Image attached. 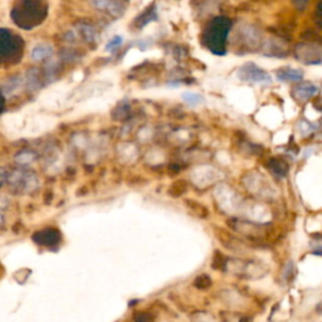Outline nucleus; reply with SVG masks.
I'll use <instances>...</instances> for the list:
<instances>
[{"mask_svg": "<svg viewBox=\"0 0 322 322\" xmlns=\"http://www.w3.org/2000/svg\"><path fill=\"white\" fill-rule=\"evenodd\" d=\"M134 322H154V316L150 312H136L134 315Z\"/></svg>", "mask_w": 322, "mask_h": 322, "instance_id": "17", "label": "nucleus"}, {"mask_svg": "<svg viewBox=\"0 0 322 322\" xmlns=\"http://www.w3.org/2000/svg\"><path fill=\"white\" fill-rule=\"evenodd\" d=\"M231 26L232 21L225 16H218L214 20L210 21L204 31V37H203L205 45L212 52L223 54L225 52V43H227V37H228Z\"/></svg>", "mask_w": 322, "mask_h": 322, "instance_id": "1", "label": "nucleus"}, {"mask_svg": "<svg viewBox=\"0 0 322 322\" xmlns=\"http://www.w3.org/2000/svg\"><path fill=\"white\" fill-rule=\"evenodd\" d=\"M316 312H317V314L321 315V316H322V301L320 302V304L317 305V306H316Z\"/></svg>", "mask_w": 322, "mask_h": 322, "instance_id": "21", "label": "nucleus"}, {"mask_svg": "<svg viewBox=\"0 0 322 322\" xmlns=\"http://www.w3.org/2000/svg\"><path fill=\"white\" fill-rule=\"evenodd\" d=\"M152 18H156V11L154 9H147V11H145L142 15H140V18L137 19V23H139V26H144L145 24L149 23ZM152 21V20H151Z\"/></svg>", "mask_w": 322, "mask_h": 322, "instance_id": "15", "label": "nucleus"}, {"mask_svg": "<svg viewBox=\"0 0 322 322\" xmlns=\"http://www.w3.org/2000/svg\"><path fill=\"white\" fill-rule=\"evenodd\" d=\"M186 205H188L189 208H190V210L193 213H197L198 215H199V217H202V218H204V217H207V209H205L204 207H203V205H200V204H198V203H195V202H193V200H188V202H186Z\"/></svg>", "mask_w": 322, "mask_h": 322, "instance_id": "14", "label": "nucleus"}, {"mask_svg": "<svg viewBox=\"0 0 322 322\" xmlns=\"http://www.w3.org/2000/svg\"><path fill=\"white\" fill-rule=\"evenodd\" d=\"M197 322H214L213 321V319L212 317H202V314H200V317H198V320H197Z\"/></svg>", "mask_w": 322, "mask_h": 322, "instance_id": "20", "label": "nucleus"}, {"mask_svg": "<svg viewBox=\"0 0 322 322\" xmlns=\"http://www.w3.org/2000/svg\"><path fill=\"white\" fill-rule=\"evenodd\" d=\"M239 78L246 82L253 83H271L272 78L270 74L253 63H247L239 69Z\"/></svg>", "mask_w": 322, "mask_h": 322, "instance_id": "5", "label": "nucleus"}, {"mask_svg": "<svg viewBox=\"0 0 322 322\" xmlns=\"http://www.w3.org/2000/svg\"><path fill=\"white\" fill-rule=\"evenodd\" d=\"M212 278L208 275H200L194 280V286L198 290H207L212 286Z\"/></svg>", "mask_w": 322, "mask_h": 322, "instance_id": "11", "label": "nucleus"}, {"mask_svg": "<svg viewBox=\"0 0 322 322\" xmlns=\"http://www.w3.org/2000/svg\"><path fill=\"white\" fill-rule=\"evenodd\" d=\"M11 16L19 26L30 29L44 18L45 6L38 1H23L13 9Z\"/></svg>", "mask_w": 322, "mask_h": 322, "instance_id": "2", "label": "nucleus"}, {"mask_svg": "<svg viewBox=\"0 0 322 322\" xmlns=\"http://www.w3.org/2000/svg\"><path fill=\"white\" fill-rule=\"evenodd\" d=\"M44 47L45 45H39L38 48H35L34 52H33V57H34L35 59H43V58H45L47 55H49L50 52H44Z\"/></svg>", "mask_w": 322, "mask_h": 322, "instance_id": "18", "label": "nucleus"}, {"mask_svg": "<svg viewBox=\"0 0 322 322\" xmlns=\"http://www.w3.org/2000/svg\"><path fill=\"white\" fill-rule=\"evenodd\" d=\"M270 168L278 176H286L288 173V164L283 160L272 159L270 161Z\"/></svg>", "mask_w": 322, "mask_h": 322, "instance_id": "10", "label": "nucleus"}, {"mask_svg": "<svg viewBox=\"0 0 322 322\" xmlns=\"http://www.w3.org/2000/svg\"><path fill=\"white\" fill-rule=\"evenodd\" d=\"M276 76L282 82H299L304 78V72L301 69L291 68V67H285L276 72Z\"/></svg>", "mask_w": 322, "mask_h": 322, "instance_id": "8", "label": "nucleus"}, {"mask_svg": "<svg viewBox=\"0 0 322 322\" xmlns=\"http://www.w3.org/2000/svg\"><path fill=\"white\" fill-rule=\"evenodd\" d=\"M238 322H251V317L246 316V317H242L241 320H239Z\"/></svg>", "mask_w": 322, "mask_h": 322, "instance_id": "22", "label": "nucleus"}, {"mask_svg": "<svg viewBox=\"0 0 322 322\" xmlns=\"http://www.w3.org/2000/svg\"><path fill=\"white\" fill-rule=\"evenodd\" d=\"M266 52L272 57H286L288 54L287 48L281 43H277V40L275 39H271L266 43Z\"/></svg>", "mask_w": 322, "mask_h": 322, "instance_id": "9", "label": "nucleus"}, {"mask_svg": "<svg viewBox=\"0 0 322 322\" xmlns=\"http://www.w3.org/2000/svg\"><path fill=\"white\" fill-rule=\"evenodd\" d=\"M319 89L311 82H300L295 86L294 88V96L296 100H299L300 102H307L309 100H311L314 96H316Z\"/></svg>", "mask_w": 322, "mask_h": 322, "instance_id": "6", "label": "nucleus"}, {"mask_svg": "<svg viewBox=\"0 0 322 322\" xmlns=\"http://www.w3.org/2000/svg\"><path fill=\"white\" fill-rule=\"evenodd\" d=\"M183 100L190 106H197L203 102L202 96L198 93H194V92H185V93L183 94Z\"/></svg>", "mask_w": 322, "mask_h": 322, "instance_id": "12", "label": "nucleus"}, {"mask_svg": "<svg viewBox=\"0 0 322 322\" xmlns=\"http://www.w3.org/2000/svg\"><path fill=\"white\" fill-rule=\"evenodd\" d=\"M317 25H319L320 28L322 29V20H319V21H317Z\"/></svg>", "mask_w": 322, "mask_h": 322, "instance_id": "24", "label": "nucleus"}, {"mask_svg": "<svg viewBox=\"0 0 322 322\" xmlns=\"http://www.w3.org/2000/svg\"><path fill=\"white\" fill-rule=\"evenodd\" d=\"M33 241L37 244L45 247H52L59 243L60 236L58 231L55 229H44V231H39L33 236Z\"/></svg>", "mask_w": 322, "mask_h": 322, "instance_id": "7", "label": "nucleus"}, {"mask_svg": "<svg viewBox=\"0 0 322 322\" xmlns=\"http://www.w3.org/2000/svg\"><path fill=\"white\" fill-rule=\"evenodd\" d=\"M185 190H186L185 181L180 180V181H176L175 184H173V185L170 186L169 193H170V195H173V197H180L181 194L185 193Z\"/></svg>", "mask_w": 322, "mask_h": 322, "instance_id": "13", "label": "nucleus"}, {"mask_svg": "<svg viewBox=\"0 0 322 322\" xmlns=\"http://www.w3.org/2000/svg\"><path fill=\"white\" fill-rule=\"evenodd\" d=\"M317 9H319L320 13H322V1H321V3H319V5H317Z\"/></svg>", "mask_w": 322, "mask_h": 322, "instance_id": "23", "label": "nucleus"}, {"mask_svg": "<svg viewBox=\"0 0 322 322\" xmlns=\"http://www.w3.org/2000/svg\"><path fill=\"white\" fill-rule=\"evenodd\" d=\"M21 54V39L9 33L6 29H1V58L3 60L19 57Z\"/></svg>", "mask_w": 322, "mask_h": 322, "instance_id": "4", "label": "nucleus"}, {"mask_svg": "<svg viewBox=\"0 0 322 322\" xmlns=\"http://www.w3.org/2000/svg\"><path fill=\"white\" fill-rule=\"evenodd\" d=\"M297 60L307 66L322 64V45L315 43H300L295 48Z\"/></svg>", "mask_w": 322, "mask_h": 322, "instance_id": "3", "label": "nucleus"}, {"mask_svg": "<svg viewBox=\"0 0 322 322\" xmlns=\"http://www.w3.org/2000/svg\"><path fill=\"white\" fill-rule=\"evenodd\" d=\"M299 130H300V132H301L302 136H309V135H311L312 132L315 131V126L311 125L309 121L302 120V121H300V123H299Z\"/></svg>", "mask_w": 322, "mask_h": 322, "instance_id": "16", "label": "nucleus"}, {"mask_svg": "<svg viewBox=\"0 0 322 322\" xmlns=\"http://www.w3.org/2000/svg\"><path fill=\"white\" fill-rule=\"evenodd\" d=\"M122 44V38L121 37H115L112 40H111L110 43L107 44V47H106V49L110 50V49H115V48H117L118 45Z\"/></svg>", "mask_w": 322, "mask_h": 322, "instance_id": "19", "label": "nucleus"}]
</instances>
